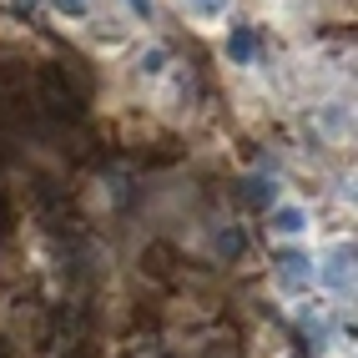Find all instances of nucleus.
<instances>
[{
    "label": "nucleus",
    "mask_w": 358,
    "mask_h": 358,
    "mask_svg": "<svg viewBox=\"0 0 358 358\" xmlns=\"http://www.w3.org/2000/svg\"><path fill=\"white\" fill-rule=\"evenodd\" d=\"M308 273H313V268H308V257H303V252H282V257H278V278H282V282H293V288H303Z\"/></svg>",
    "instance_id": "1"
},
{
    "label": "nucleus",
    "mask_w": 358,
    "mask_h": 358,
    "mask_svg": "<svg viewBox=\"0 0 358 358\" xmlns=\"http://www.w3.org/2000/svg\"><path fill=\"white\" fill-rule=\"evenodd\" d=\"M182 6L192 10V15H217V10L227 6V0H182Z\"/></svg>",
    "instance_id": "3"
},
{
    "label": "nucleus",
    "mask_w": 358,
    "mask_h": 358,
    "mask_svg": "<svg viewBox=\"0 0 358 358\" xmlns=\"http://www.w3.org/2000/svg\"><path fill=\"white\" fill-rule=\"evenodd\" d=\"M273 227H278V232H303V227H308V222H303V207H282L278 217H273Z\"/></svg>",
    "instance_id": "2"
},
{
    "label": "nucleus",
    "mask_w": 358,
    "mask_h": 358,
    "mask_svg": "<svg viewBox=\"0 0 358 358\" xmlns=\"http://www.w3.org/2000/svg\"><path fill=\"white\" fill-rule=\"evenodd\" d=\"M131 6H136V15H147V10H152V6H147V0H131Z\"/></svg>",
    "instance_id": "4"
}]
</instances>
